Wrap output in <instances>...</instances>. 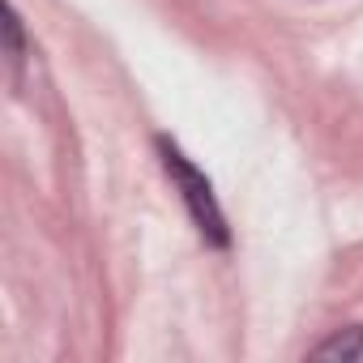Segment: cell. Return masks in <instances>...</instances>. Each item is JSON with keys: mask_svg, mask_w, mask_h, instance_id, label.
<instances>
[{"mask_svg": "<svg viewBox=\"0 0 363 363\" xmlns=\"http://www.w3.org/2000/svg\"><path fill=\"white\" fill-rule=\"evenodd\" d=\"M158 154H162L167 175L175 179L179 197H184V206H189V214H193V223H197L201 240H206V244H214V248H227V244H231V231H227V218H223V210H218V201H214L210 179H206L189 158H184V150H179L175 141H167V137H158Z\"/></svg>", "mask_w": 363, "mask_h": 363, "instance_id": "obj_1", "label": "cell"}, {"mask_svg": "<svg viewBox=\"0 0 363 363\" xmlns=\"http://www.w3.org/2000/svg\"><path fill=\"white\" fill-rule=\"evenodd\" d=\"M312 354H316V359H359V354H363V329H359V325H354V329H342V333H333L329 342H320Z\"/></svg>", "mask_w": 363, "mask_h": 363, "instance_id": "obj_2", "label": "cell"}]
</instances>
